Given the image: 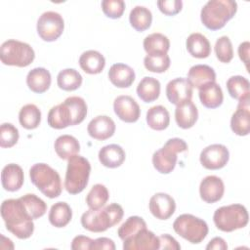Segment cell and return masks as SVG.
<instances>
[{
  "instance_id": "obj_42",
  "label": "cell",
  "mask_w": 250,
  "mask_h": 250,
  "mask_svg": "<svg viewBox=\"0 0 250 250\" xmlns=\"http://www.w3.org/2000/svg\"><path fill=\"white\" fill-rule=\"evenodd\" d=\"M170 58L168 55L163 56H148L146 55L144 59L145 67L150 71L155 73L165 72L170 67Z\"/></svg>"
},
{
  "instance_id": "obj_35",
  "label": "cell",
  "mask_w": 250,
  "mask_h": 250,
  "mask_svg": "<svg viewBox=\"0 0 250 250\" xmlns=\"http://www.w3.org/2000/svg\"><path fill=\"white\" fill-rule=\"evenodd\" d=\"M81 74L74 68H65L59 72L57 76V84L63 91H74L82 84Z\"/></svg>"
},
{
  "instance_id": "obj_30",
  "label": "cell",
  "mask_w": 250,
  "mask_h": 250,
  "mask_svg": "<svg viewBox=\"0 0 250 250\" xmlns=\"http://www.w3.org/2000/svg\"><path fill=\"white\" fill-rule=\"evenodd\" d=\"M55 151L61 159H69L80 150L78 140L71 135H62L57 138L54 144Z\"/></svg>"
},
{
  "instance_id": "obj_2",
  "label": "cell",
  "mask_w": 250,
  "mask_h": 250,
  "mask_svg": "<svg viewBox=\"0 0 250 250\" xmlns=\"http://www.w3.org/2000/svg\"><path fill=\"white\" fill-rule=\"evenodd\" d=\"M124 211L121 205L111 203L103 209H90L81 216L82 227L92 232H103L117 225L123 218Z\"/></svg>"
},
{
  "instance_id": "obj_37",
  "label": "cell",
  "mask_w": 250,
  "mask_h": 250,
  "mask_svg": "<svg viewBox=\"0 0 250 250\" xmlns=\"http://www.w3.org/2000/svg\"><path fill=\"white\" fill-rule=\"evenodd\" d=\"M230 128L237 136H247L250 132V110L236 108L230 118Z\"/></svg>"
},
{
  "instance_id": "obj_43",
  "label": "cell",
  "mask_w": 250,
  "mask_h": 250,
  "mask_svg": "<svg viewBox=\"0 0 250 250\" xmlns=\"http://www.w3.org/2000/svg\"><path fill=\"white\" fill-rule=\"evenodd\" d=\"M215 53L217 59L224 63L229 62L233 58V48L228 36H221L215 43Z\"/></svg>"
},
{
  "instance_id": "obj_49",
  "label": "cell",
  "mask_w": 250,
  "mask_h": 250,
  "mask_svg": "<svg viewBox=\"0 0 250 250\" xmlns=\"http://www.w3.org/2000/svg\"><path fill=\"white\" fill-rule=\"evenodd\" d=\"M115 244L114 241L107 237H99L95 240H93L91 245V250H115Z\"/></svg>"
},
{
  "instance_id": "obj_29",
  "label": "cell",
  "mask_w": 250,
  "mask_h": 250,
  "mask_svg": "<svg viewBox=\"0 0 250 250\" xmlns=\"http://www.w3.org/2000/svg\"><path fill=\"white\" fill-rule=\"evenodd\" d=\"M160 82L154 78L146 76L137 86V95L144 103H152L159 98Z\"/></svg>"
},
{
  "instance_id": "obj_34",
  "label": "cell",
  "mask_w": 250,
  "mask_h": 250,
  "mask_svg": "<svg viewBox=\"0 0 250 250\" xmlns=\"http://www.w3.org/2000/svg\"><path fill=\"white\" fill-rule=\"evenodd\" d=\"M20 124L27 130L36 129L41 122V111L33 104L23 105L19 112Z\"/></svg>"
},
{
  "instance_id": "obj_40",
  "label": "cell",
  "mask_w": 250,
  "mask_h": 250,
  "mask_svg": "<svg viewBox=\"0 0 250 250\" xmlns=\"http://www.w3.org/2000/svg\"><path fill=\"white\" fill-rule=\"evenodd\" d=\"M146 228V223L142 217L131 216L120 226V228L117 230V233L119 238L124 241L127 238L133 236L139 230Z\"/></svg>"
},
{
  "instance_id": "obj_15",
  "label": "cell",
  "mask_w": 250,
  "mask_h": 250,
  "mask_svg": "<svg viewBox=\"0 0 250 250\" xmlns=\"http://www.w3.org/2000/svg\"><path fill=\"white\" fill-rule=\"evenodd\" d=\"M150 213L158 220H168L176 210L175 199L164 192H157L149 199Z\"/></svg>"
},
{
  "instance_id": "obj_46",
  "label": "cell",
  "mask_w": 250,
  "mask_h": 250,
  "mask_svg": "<svg viewBox=\"0 0 250 250\" xmlns=\"http://www.w3.org/2000/svg\"><path fill=\"white\" fill-rule=\"evenodd\" d=\"M157 6L160 12L166 16H175L182 11V0H160L157 1Z\"/></svg>"
},
{
  "instance_id": "obj_13",
  "label": "cell",
  "mask_w": 250,
  "mask_h": 250,
  "mask_svg": "<svg viewBox=\"0 0 250 250\" xmlns=\"http://www.w3.org/2000/svg\"><path fill=\"white\" fill-rule=\"evenodd\" d=\"M159 246V237L146 228L123 241L124 250H157Z\"/></svg>"
},
{
  "instance_id": "obj_26",
  "label": "cell",
  "mask_w": 250,
  "mask_h": 250,
  "mask_svg": "<svg viewBox=\"0 0 250 250\" xmlns=\"http://www.w3.org/2000/svg\"><path fill=\"white\" fill-rule=\"evenodd\" d=\"M79 65L81 69L88 74H99L104 68L105 59L100 52L88 50L80 56Z\"/></svg>"
},
{
  "instance_id": "obj_25",
  "label": "cell",
  "mask_w": 250,
  "mask_h": 250,
  "mask_svg": "<svg viewBox=\"0 0 250 250\" xmlns=\"http://www.w3.org/2000/svg\"><path fill=\"white\" fill-rule=\"evenodd\" d=\"M186 47L189 55L196 59L208 58L211 54L209 40L201 33H191L186 40Z\"/></svg>"
},
{
  "instance_id": "obj_45",
  "label": "cell",
  "mask_w": 250,
  "mask_h": 250,
  "mask_svg": "<svg viewBox=\"0 0 250 250\" xmlns=\"http://www.w3.org/2000/svg\"><path fill=\"white\" fill-rule=\"evenodd\" d=\"M102 10L104 14L110 19H119L125 11V2L123 0H103Z\"/></svg>"
},
{
  "instance_id": "obj_39",
  "label": "cell",
  "mask_w": 250,
  "mask_h": 250,
  "mask_svg": "<svg viewBox=\"0 0 250 250\" xmlns=\"http://www.w3.org/2000/svg\"><path fill=\"white\" fill-rule=\"evenodd\" d=\"M227 89L229 96L235 100H239L247 94H250V83L247 78L234 75L227 80Z\"/></svg>"
},
{
  "instance_id": "obj_36",
  "label": "cell",
  "mask_w": 250,
  "mask_h": 250,
  "mask_svg": "<svg viewBox=\"0 0 250 250\" xmlns=\"http://www.w3.org/2000/svg\"><path fill=\"white\" fill-rule=\"evenodd\" d=\"M109 198V192L105 186L96 184L92 187L86 196V203L90 209L98 210L105 205Z\"/></svg>"
},
{
  "instance_id": "obj_28",
  "label": "cell",
  "mask_w": 250,
  "mask_h": 250,
  "mask_svg": "<svg viewBox=\"0 0 250 250\" xmlns=\"http://www.w3.org/2000/svg\"><path fill=\"white\" fill-rule=\"evenodd\" d=\"M144 49L148 56L167 55L170 49V41L162 33H151L144 39Z\"/></svg>"
},
{
  "instance_id": "obj_7",
  "label": "cell",
  "mask_w": 250,
  "mask_h": 250,
  "mask_svg": "<svg viewBox=\"0 0 250 250\" xmlns=\"http://www.w3.org/2000/svg\"><path fill=\"white\" fill-rule=\"evenodd\" d=\"M35 58L33 48L25 43L15 39L5 41L0 48V60L5 65L25 67Z\"/></svg>"
},
{
  "instance_id": "obj_8",
  "label": "cell",
  "mask_w": 250,
  "mask_h": 250,
  "mask_svg": "<svg viewBox=\"0 0 250 250\" xmlns=\"http://www.w3.org/2000/svg\"><path fill=\"white\" fill-rule=\"evenodd\" d=\"M188 150L187 143L180 138L169 139L164 146L156 150L152 155V164L155 170L161 174L171 173L177 164L180 152Z\"/></svg>"
},
{
  "instance_id": "obj_6",
  "label": "cell",
  "mask_w": 250,
  "mask_h": 250,
  "mask_svg": "<svg viewBox=\"0 0 250 250\" xmlns=\"http://www.w3.org/2000/svg\"><path fill=\"white\" fill-rule=\"evenodd\" d=\"M213 221L218 229L231 232L245 228L249 221V215L242 204H230L218 208L214 212Z\"/></svg>"
},
{
  "instance_id": "obj_38",
  "label": "cell",
  "mask_w": 250,
  "mask_h": 250,
  "mask_svg": "<svg viewBox=\"0 0 250 250\" xmlns=\"http://www.w3.org/2000/svg\"><path fill=\"white\" fill-rule=\"evenodd\" d=\"M20 199L33 220L42 217L47 211V204L33 193H26L20 197Z\"/></svg>"
},
{
  "instance_id": "obj_17",
  "label": "cell",
  "mask_w": 250,
  "mask_h": 250,
  "mask_svg": "<svg viewBox=\"0 0 250 250\" xmlns=\"http://www.w3.org/2000/svg\"><path fill=\"white\" fill-rule=\"evenodd\" d=\"M115 128V123L109 116L99 115L89 122L87 132L91 138L98 141H104L113 136Z\"/></svg>"
},
{
  "instance_id": "obj_21",
  "label": "cell",
  "mask_w": 250,
  "mask_h": 250,
  "mask_svg": "<svg viewBox=\"0 0 250 250\" xmlns=\"http://www.w3.org/2000/svg\"><path fill=\"white\" fill-rule=\"evenodd\" d=\"M197 118L198 110L196 105L191 101H187L176 105L175 120L180 128H191L196 123Z\"/></svg>"
},
{
  "instance_id": "obj_41",
  "label": "cell",
  "mask_w": 250,
  "mask_h": 250,
  "mask_svg": "<svg viewBox=\"0 0 250 250\" xmlns=\"http://www.w3.org/2000/svg\"><path fill=\"white\" fill-rule=\"evenodd\" d=\"M64 102L69 106L72 112L74 125H77L83 122V120L87 115V104L85 100L81 97L72 96V97L66 98Z\"/></svg>"
},
{
  "instance_id": "obj_23",
  "label": "cell",
  "mask_w": 250,
  "mask_h": 250,
  "mask_svg": "<svg viewBox=\"0 0 250 250\" xmlns=\"http://www.w3.org/2000/svg\"><path fill=\"white\" fill-rule=\"evenodd\" d=\"M99 160L104 167L117 168L125 161L124 149L116 144H111L103 146L99 151Z\"/></svg>"
},
{
  "instance_id": "obj_22",
  "label": "cell",
  "mask_w": 250,
  "mask_h": 250,
  "mask_svg": "<svg viewBox=\"0 0 250 250\" xmlns=\"http://www.w3.org/2000/svg\"><path fill=\"white\" fill-rule=\"evenodd\" d=\"M200 103L207 108H217L224 101L223 90L216 82H210L199 88Z\"/></svg>"
},
{
  "instance_id": "obj_31",
  "label": "cell",
  "mask_w": 250,
  "mask_h": 250,
  "mask_svg": "<svg viewBox=\"0 0 250 250\" xmlns=\"http://www.w3.org/2000/svg\"><path fill=\"white\" fill-rule=\"evenodd\" d=\"M146 123L155 131L165 130L170 124L169 111L163 105H154L146 111Z\"/></svg>"
},
{
  "instance_id": "obj_3",
  "label": "cell",
  "mask_w": 250,
  "mask_h": 250,
  "mask_svg": "<svg viewBox=\"0 0 250 250\" xmlns=\"http://www.w3.org/2000/svg\"><path fill=\"white\" fill-rule=\"evenodd\" d=\"M237 12V3L233 0H210L200 12V20L210 30H219L231 20Z\"/></svg>"
},
{
  "instance_id": "obj_5",
  "label": "cell",
  "mask_w": 250,
  "mask_h": 250,
  "mask_svg": "<svg viewBox=\"0 0 250 250\" xmlns=\"http://www.w3.org/2000/svg\"><path fill=\"white\" fill-rule=\"evenodd\" d=\"M91 164L85 157L75 154L68 159L64 179V188L70 194L82 192L88 185Z\"/></svg>"
},
{
  "instance_id": "obj_27",
  "label": "cell",
  "mask_w": 250,
  "mask_h": 250,
  "mask_svg": "<svg viewBox=\"0 0 250 250\" xmlns=\"http://www.w3.org/2000/svg\"><path fill=\"white\" fill-rule=\"evenodd\" d=\"M187 79L192 87L199 89L207 83L216 82V73L207 64H195L189 68Z\"/></svg>"
},
{
  "instance_id": "obj_4",
  "label": "cell",
  "mask_w": 250,
  "mask_h": 250,
  "mask_svg": "<svg viewBox=\"0 0 250 250\" xmlns=\"http://www.w3.org/2000/svg\"><path fill=\"white\" fill-rule=\"evenodd\" d=\"M31 183L47 197L56 198L62 190L59 173L46 163H36L29 169Z\"/></svg>"
},
{
  "instance_id": "obj_12",
  "label": "cell",
  "mask_w": 250,
  "mask_h": 250,
  "mask_svg": "<svg viewBox=\"0 0 250 250\" xmlns=\"http://www.w3.org/2000/svg\"><path fill=\"white\" fill-rule=\"evenodd\" d=\"M113 109L117 117L126 123H134L140 118V105L130 96H118L113 102Z\"/></svg>"
},
{
  "instance_id": "obj_47",
  "label": "cell",
  "mask_w": 250,
  "mask_h": 250,
  "mask_svg": "<svg viewBox=\"0 0 250 250\" xmlns=\"http://www.w3.org/2000/svg\"><path fill=\"white\" fill-rule=\"evenodd\" d=\"M93 239L85 235H77L72 239L71 249L72 250H91Z\"/></svg>"
},
{
  "instance_id": "obj_14",
  "label": "cell",
  "mask_w": 250,
  "mask_h": 250,
  "mask_svg": "<svg viewBox=\"0 0 250 250\" xmlns=\"http://www.w3.org/2000/svg\"><path fill=\"white\" fill-rule=\"evenodd\" d=\"M193 87L187 78L178 77L168 82L166 85V96L168 101L178 105L184 102L191 101Z\"/></svg>"
},
{
  "instance_id": "obj_18",
  "label": "cell",
  "mask_w": 250,
  "mask_h": 250,
  "mask_svg": "<svg viewBox=\"0 0 250 250\" xmlns=\"http://www.w3.org/2000/svg\"><path fill=\"white\" fill-rule=\"evenodd\" d=\"M47 121L49 126L54 129H64L74 125L72 112L65 102L53 106L49 110Z\"/></svg>"
},
{
  "instance_id": "obj_32",
  "label": "cell",
  "mask_w": 250,
  "mask_h": 250,
  "mask_svg": "<svg viewBox=\"0 0 250 250\" xmlns=\"http://www.w3.org/2000/svg\"><path fill=\"white\" fill-rule=\"evenodd\" d=\"M72 218V210L66 202L59 201L52 205L49 211V222L56 228H63L69 224Z\"/></svg>"
},
{
  "instance_id": "obj_19",
  "label": "cell",
  "mask_w": 250,
  "mask_h": 250,
  "mask_svg": "<svg viewBox=\"0 0 250 250\" xmlns=\"http://www.w3.org/2000/svg\"><path fill=\"white\" fill-rule=\"evenodd\" d=\"M23 181V170L20 165L10 163L2 169L1 183L5 190L11 192L19 190L22 187Z\"/></svg>"
},
{
  "instance_id": "obj_16",
  "label": "cell",
  "mask_w": 250,
  "mask_h": 250,
  "mask_svg": "<svg viewBox=\"0 0 250 250\" xmlns=\"http://www.w3.org/2000/svg\"><path fill=\"white\" fill-rule=\"evenodd\" d=\"M225 192V185L221 178L210 175L205 177L199 186V194L206 203H215L222 199Z\"/></svg>"
},
{
  "instance_id": "obj_11",
  "label": "cell",
  "mask_w": 250,
  "mask_h": 250,
  "mask_svg": "<svg viewBox=\"0 0 250 250\" xmlns=\"http://www.w3.org/2000/svg\"><path fill=\"white\" fill-rule=\"evenodd\" d=\"M229 151L226 146L213 144L202 149L199 160L201 165L208 170H219L227 165Z\"/></svg>"
},
{
  "instance_id": "obj_20",
  "label": "cell",
  "mask_w": 250,
  "mask_h": 250,
  "mask_svg": "<svg viewBox=\"0 0 250 250\" xmlns=\"http://www.w3.org/2000/svg\"><path fill=\"white\" fill-rule=\"evenodd\" d=\"M109 81L117 88H128L135 81L134 69L125 63H114L108 70Z\"/></svg>"
},
{
  "instance_id": "obj_51",
  "label": "cell",
  "mask_w": 250,
  "mask_h": 250,
  "mask_svg": "<svg viewBox=\"0 0 250 250\" xmlns=\"http://www.w3.org/2000/svg\"><path fill=\"white\" fill-rule=\"evenodd\" d=\"M206 249L207 250H227L228 244L224 238L217 236L212 238L209 241V243L206 246Z\"/></svg>"
},
{
  "instance_id": "obj_50",
  "label": "cell",
  "mask_w": 250,
  "mask_h": 250,
  "mask_svg": "<svg viewBox=\"0 0 250 250\" xmlns=\"http://www.w3.org/2000/svg\"><path fill=\"white\" fill-rule=\"evenodd\" d=\"M249 49H250V43L248 41H244L239 44L238 46V56L239 59L244 62L246 69H249Z\"/></svg>"
},
{
  "instance_id": "obj_44",
  "label": "cell",
  "mask_w": 250,
  "mask_h": 250,
  "mask_svg": "<svg viewBox=\"0 0 250 250\" xmlns=\"http://www.w3.org/2000/svg\"><path fill=\"white\" fill-rule=\"evenodd\" d=\"M19 130L12 123H3L0 127V146L9 148L14 146L19 141Z\"/></svg>"
},
{
  "instance_id": "obj_33",
  "label": "cell",
  "mask_w": 250,
  "mask_h": 250,
  "mask_svg": "<svg viewBox=\"0 0 250 250\" xmlns=\"http://www.w3.org/2000/svg\"><path fill=\"white\" fill-rule=\"evenodd\" d=\"M129 21L131 26L137 31H145L151 25L152 14L146 7L136 6L130 12Z\"/></svg>"
},
{
  "instance_id": "obj_24",
  "label": "cell",
  "mask_w": 250,
  "mask_h": 250,
  "mask_svg": "<svg viewBox=\"0 0 250 250\" xmlns=\"http://www.w3.org/2000/svg\"><path fill=\"white\" fill-rule=\"evenodd\" d=\"M51 73L44 67H35L26 75V84L28 88L37 94L45 93L51 85Z\"/></svg>"
},
{
  "instance_id": "obj_9",
  "label": "cell",
  "mask_w": 250,
  "mask_h": 250,
  "mask_svg": "<svg viewBox=\"0 0 250 250\" xmlns=\"http://www.w3.org/2000/svg\"><path fill=\"white\" fill-rule=\"evenodd\" d=\"M177 234L192 244H198L207 236L209 229L207 223L191 214H182L173 223Z\"/></svg>"
},
{
  "instance_id": "obj_48",
  "label": "cell",
  "mask_w": 250,
  "mask_h": 250,
  "mask_svg": "<svg viewBox=\"0 0 250 250\" xmlns=\"http://www.w3.org/2000/svg\"><path fill=\"white\" fill-rule=\"evenodd\" d=\"M159 237V242H160V246L159 249H169V250H180L181 249V245L179 244V242L170 234H161Z\"/></svg>"
},
{
  "instance_id": "obj_1",
  "label": "cell",
  "mask_w": 250,
  "mask_h": 250,
  "mask_svg": "<svg viewBox=\"0 0 250 250\" xmlns=\"http://www.w3.org/2000/svg\"><path fill=\"white\" fill-rule=\"evenodd\" d=\"M1 216L6 229L20 239L29 238L34 231L33 219L20 198L6 199L1 204Z\"/></svg>"
},
{
  "instance_id": "obj_10",
  "label": "cell",
  "mask_w": 250,
  "mask_h": 250,
  "mask_svg": "<svg viewBox=\"0 0 250 250\" xmlns=\"http://www.w3.org/2000/svg\"><path fill=\"white\" fill-rule=\"evenodd\" d=\"M37 33L46 42L56 41L63 32L64 21L62 17L54 11L43 13L37 21Z\"/></svg>"
}]
</instances>
